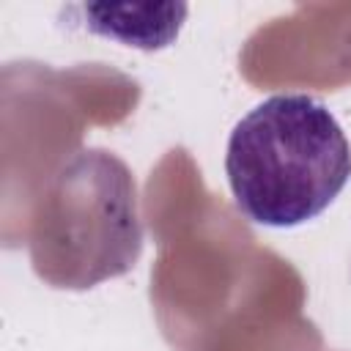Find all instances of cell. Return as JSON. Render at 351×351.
Segmentation results:
<instances>
[{
	"label": "cell",
	"mask_w": 351,
	"mask_h": 351,
	"mask_svg": "<svg viewBox=\"0 0 351 351\" xmlns=\"http://www.w3.org/2000/svg\"><path fill=\"white\" fill-rule=\"evenodd\" d=\"M225 173L236 206L252 222L293 228L343 192L351 178V143L324 101L280 93L233 126Z\"/></svg>",
	"instance_id": "cell-1"
}]
</instances>
